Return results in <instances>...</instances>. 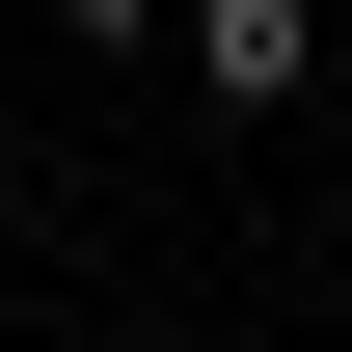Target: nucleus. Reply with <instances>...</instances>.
Returning <instances> with one entry per match:
<instances>
[{"mask_svg": "<svg viewBox=\"0 0 352 352\" xmlns=\"http://www.w3.org/2000/svg\"><path fill=\"white\" fill-rule=\"evenodd\" d=\"M54 28H82V54H135V0H54Z\"/></svg>", "mask_w": 352, "mask_h": 352, "instance_id": "obj_2", "label": "nucleus"}, {"mask_svg": "<svg viewBox=\"0 0 352 352\" xmlns=\"http://www.w3.org/2000/svg\"><path fill=\"white\" fill-rule=\"evenodd\" d=\"M163 54H190V109H298L325 82V0H190Z\"/></svg>", "mask_w": 352, "mask_h": 352, "instance_id": "obj_1", "label": "nucleus"}]
</instances>
